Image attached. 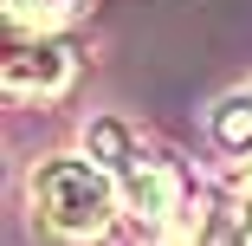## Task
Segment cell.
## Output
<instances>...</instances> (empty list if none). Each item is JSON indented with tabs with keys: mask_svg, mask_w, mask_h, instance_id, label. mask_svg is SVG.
Segmentation results:
<instances>
[{
	"mask_svg": "<svg viewBox=\"0 0 252 246\" xmlns=\"http://www.w3.org/2000/svg\"><path fill=\"white\" fill-rule=\"evenodd\" d=\"M84 142H91V162H104V175L117 181V201H123V214L142 227L149 246L168 240V233L188 220V214H181V181H175V169L149 149L123 117H97V123L84 130Z\"/></svg>",
	"mask_w": 252,
	"mask_h": 246,
	"instance_id": "1",
	"label": "cell"
},
{
	"mask_svg": "<svg viewBox=\"0 0 252 246\" xmlns=\"http://www.w3.org/2000/svg\"><path fill=\"white\" fill-rule=\"evenodd\" d=\"M117 181L91 156H45L32 169V214L59 240H104L117 220Z\"/></svg>",
	"mask_w": 252,
	"mask_h": 246,
	"instance_id": "2",
	"label": "cell"
},
{
	"mask_svg": "<svg viewBox=\"0 0 252 246\" xmlns=\"http://www.w3.org/2000/svg\"><path fill=\"white\" fill-rule=\"evenodd\" d=\"M78 59H71V45H59L52 33H20L13 39V52H7V97L13 104H45V97H59L71 84Z\"/></svg>",
	"mask_w": 252,
	"mask_h": 246,
	"instance_id": "3",
	"label": "cell"
},
{
	"mask_svg": "<svg viewBox=\"0 0 252 246\" xmlns=\"http://www.w3.org/2000/svg\"><path fill=\"white\" fill-rule=\"evenodd\" d=\"M214 130H220L226 149H252V84H246V91H233V97H220Z\"/></svg>",
	"mask_w": 252,
	"mask_h": 246,
	"instance_id": "4",
	"label": "cell"
},
{
	"mask_svg": "<svg viewBox=\"0 0 252 246\" xmlns=\"http://www.w3.org/2000/svg\"><path fill=\"white\" fill-rule=\"evenodd\" d=\"M71 7H78V0H7V20L20 33H52Z\"/></svg>",
	"mask_w": 252,
	"mask_h": 246,
	"instance_id": "5",
	"label": "cell"
},
{
	"mask_svg": "<svg viewBox=\"0 0 252 246\" xmlns=\"http://www.w3.org/2000/svg\"><path fill=\"white\" fill-rule=\"evenodd\" d=\"M226 227H233V233H252V169H239V181H233V208H226Z\"/></svg>",
	"mask_w": 252,
	"mask_h": 246,
	"instance_id": "6",
	"label": "cell"
}]
</instances>
